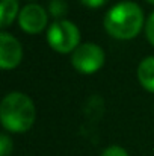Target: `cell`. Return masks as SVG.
Returning <instances> with one entry per match:
<instances>
[{
  "label": "cell",
  "mask_w": 154,
  "mask_h": 156,
  "mask_svg": "<svg viewBox=\"0 0 154 156\" xmlns=\"http://www.w3.org/2000/svg\"><path fill=\"white\" fill-rule=\"evenodd\" d=\"M144 26V12L133 2H121L115 5L104 17L106 32L116 40L135 38Z\"/></svg>",
  "instance_id": "6da1fadb"
},
{
  "label": "cell",
  "mask_w": 154,
  "mask_h": 156,
  "mask_svg": "<svg viewBox=\"0 0 154 156\" xmlns=\"http://www.w3.org/2000/svg\"><path fill=\"white\" fill-rule=\"evenodd\" d=\"M36 118V109L33 102L23 93H9L3 97L0 105V120L9 132L29 130Z\"/></svg>",
  "instance_id": "7a4b0ae2"
},
{
  "label": "cell",
  "mask_w": 154,
  "mask_h": 156,
  "mask_svg": "<svg viewBox=\"0 0 154 156\" xmlns=\"http://www.w3.org/2000/svg\"><path fill=\"white\" fill-rule=\"evenodd\" d=\"M47 41L51 49L59 53L74 52L80 43V30L68 20H57L49 27Z\"/></svg>",
  "instance_id": "3957f363"
},
{
  "label": "cell",
  "mask_w": 154,
  "mask_h": 156,
  "mask_svg": "<svg viewBox=\"0 0 154 156\" xmlns=\"http://www.w3.org/2000/svg\"><path fill=\"white\" fill-rule=\"evenodd\" d=\"M104 58H106L104 52L100 46L92 44V43H85V44H80L73 52L71 64L77 71L83 74H92L103 67Z\"/></svg>",
  "instance_id": "277c9868"
},
{
  "label": "cell",
  "mask_w": 154,
  "mask_h": 156,
  "mask_svg": "<svg viewBox=\"0 0 154 156\" xmlns=\"http://www.w3.org/2000/svg\"><path fill=\"white\" fill-rule=\"evenodd\" d=\"M47 18H49V15H47L46 9L36 3L26 5L18 14L20 27L27 34L43 32L44 27L47 26Z\"/></svg>",
  "instance_id": "5b68a950"
},
{
  "label": "cell",
  "mask_w": 154,
  "mask_h": 156,
  "mask_svg": "<svg viewBox=\"0 0 154 156\" xmlns=\"http://www.w3.org/2000/svg\"><path fill=\"white\" fill-rule=\"evenodd\" d=\"M23 58V47L20 41L8 32L0 34V67L3 70L15 68Z\"/></svg>",
  "instance_id": "8992f818"
},
{
  "label": "cell",
  "mask_w": 154,
  "mask_h": 156,
  "mask_svg": "<svg viewBox=\"0 0 154 156\" xmlns=\"http://www.w3.org/2000/svg\"><path fill=\"white\" fill-rule=\"evenodd\" d=\"M138 79L147 91L154 93V56L141 61L138 67Z\"/></svg>",
  "instance_id": "52a82bcc"
},
{
  "label": "cell",
  "mask_w": 154,
  "mask_h": 156,
  "mask_svg": "<svg viewBox=\"0 0 154 156\" xmlns=\"http://www.w3.org/2000/svg\"><path fill=\"white\" fill-rule=\"evenodd\" d=\"M18 12V2L17 0H2V27H8Z\"/></svg>",
  "instance_id": "ba28073f"
},
{
  "label": "cell",
  "mask_w": 154,
  "mask_h": 156,
  "mask_svg": "<svg viewBox=\"0 0 154 156\" xmlns=\"http://www.w3.org/2000/svg\"><path fill=\"white\" fill-rule=\"evenodd\" d=\"M12 140L6 135V133H2L0 135V156H9L12 152Z\"/></svg>",
  "instance_id": "9c48e42d"
},
{
  "label": "cell",
  "mask_w": 154,
  "mask_h": 156,
  "mask_svg": "<svg viewBox=\"0 0 154 156\" xmlns=\"http://www.w3.org/2000/svg\"><path fill=\"white\" fill-rule=\"evenodd\" d=\"M50 12L53 17H62L67 12V3L63 0H51Z\"/></svg>",
  "instance_id": "30bf717a"
},
{
  "label": "cell",
  "mask_w": 154,
  "mask_h": 156,
  "mask_svg": "<svg viewBox=\"0 0 154 156\" xmlns=\"http://www.w3.org/2000/svg\"><path fill=\"white\" fill-rule=\"evenodd\" d=\"M101 156H128V153L119 146H110L103 150Z\"/></svg>",
  "instance_id": "8fae6325"
},
{
  "label": "cell",
  "mask_w": 154,
  "mask_h": 156,
  "mask_svg": "<svg viewBox=\"0 0 154 156\" xmlns=\"http://www.w3.org/2000/svg\"><path fill=\"white\" fill-rule=\"evenodd\" d=\"M145 34H147L148 41L154 46V12L148 17V20H147V24H145Z\"/></svg>",
  "instance_id": "7c38bea8"
},
{
  "label": "cell",
  "mask_w": 154,
  "mask_h": 156,
  "mask_svg": "<svg viewBox=\"0 0 154 156\" xmlns=\"http://www.w3.org/2000/svg\"><path fill=\"white\" fill-rule=\"evenodd\" d=\"M85 6H88V8H100L103 6L107 0H80Z\"/></svg>",
  "instance_id": "4fadbf2b"
},
{
  "label": "cell",
  "mask_w": 154,
  "mask_h": 156,
  "mask_svg": "<svg viewBox=\"0 0 154 156\" xmlns=\"http://www.w3.org/2000/svg\"><path fill=\"white\" fill-rule=\"evenodd\" d=\"M148 3H151V5H154V0H147Z\"/></svg>",
  "instance_id": "5bb4252c"
}]
</instances>
